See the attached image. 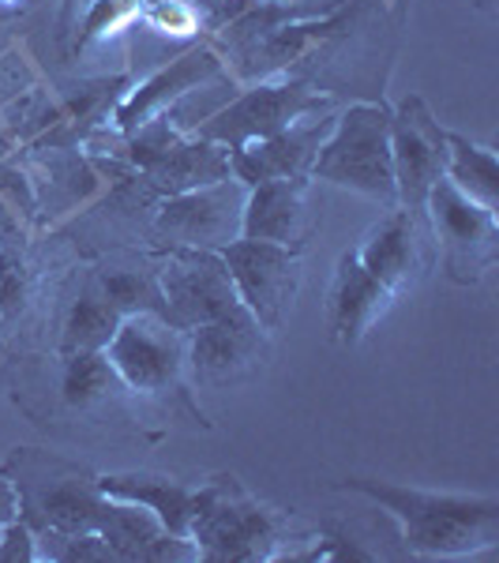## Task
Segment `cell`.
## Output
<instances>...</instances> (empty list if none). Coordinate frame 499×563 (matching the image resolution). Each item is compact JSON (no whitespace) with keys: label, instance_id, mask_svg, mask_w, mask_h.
<instances>
[{"label":"cell","instance_id":"11","mask_svg":"<svg viewBox=\"0 0 499 563\" xmlns=\"http://www.w3.org/2000/svg\"><path fill=\"white\" fill-rule=\"evenodd\" d=\"M391 166L398 207L421 214L432 185L447 169V129L421 98H406L398 113H391Z\"/></svg>","mask_w":499,"mask_h":563},{"label":"cell","instance_id":"3","mask_svg":"<svg viewBox=\"0 0 499 563\" xmlns=\"http://www.w3.org/2000/svg\"><path fill=\"white\" fill-rule=\"evenodd\" d=\"M188 538L199 560L256 563L270 556V544L278 541V519L270 515V507L244 493L237 477H218L203 485V499H199Z\"/></svg>","mask_w":499,"mask_h":563},{"label":"cell","instance_id":"21","mask_svg":"<svg viewBox=\"0 0 499 563\" xmlns=\"http://www.w3.org/2000/svg\"><path fill=\"white\" fill-rule=\"evenodd\" d=\"M350 15L346 12H331L326 20H278L270 26H259L256 34H248V53L252 57H263L267 65L263 68H282L286 60L301 57L304 49H312L315 42L331 38L334 31L346 26Z\"/></svg>","mask_w":499,"mask_h":563},{"label":"cell","instance_id":"24","mask_svg":"<svg viewBox=\"0 0 499 563\" xmlns=\"http://www.w3.org/2000/svg\"><path fill=\"white\" fill-rule=\"evenodd\" d=\"M121 312L106 301L102 294H84L76 305L68 308L65 320V353H84V350H106V342L113 339Z\"/></svg>","mask_w":499,"mask_h":563},{"label":"cell","instance_id":"29","mask_svg":"<svg viewBox=\"0 0 499 563\" xmlns=\"http://www.w3.org/2000/svg\"><path fill=\"white\" fill-rule=\"evenodd\" d=\"M147 23L154 31H166V34H188L196 26V12L185 4V0H154Z\"/></svg>","mask_w":499,"mask_h":563},{"label":"cell","instance_id":"9","mask_svg":"<svg viewBox=\"0 0 499 563\" xmlns=\"http://www.w3.org/2000/svg\"><path fill=\"white\" fill-rule=\"evenodd\" d=\"M129 162L140 166L166 196L188 192L199 185H214V180L233 177L230 151L207 140H185L180 132L169 129V121H151L132 132Z\"/></svg>","mask_w":499,"mask_h":563},{"label":"cell","instance_id":"26","mask_svg":"<svg viewBox=\"0 0 499 563\" xmlns=\"http://www.w3.org/2000/svg\"><path fill=\"white\" fill-rule=\"evenodd\" d=\"M140 12V0H95L84 20V34H79V45L98 42L102 34L117 31L121 23H129L132 15Z\"/></svg>","mask_w":499,"mask_h":563},{"label":"cell","instance_id":"15","mask_svg":"<svg viewBox=\"0 0 499 563\" xmlns=\"http://www.w3.org/2000/svg\"><path fill=\"white\" fill-rule=\"evenodd\" d=\"M218 68H222V57H218L211 45H196V49L180 53L177 60H169L166 68H158L154 76H147L140 87L121 98V106L113 109V124L124 135H132L135 129L151 124L169 102H177L180 95L207 84Z\"/></svg>","mask_w":499,"mask_h":563},{"label":"cell","instance_id":"2","mask_svg":"<svg viewBox=\"0 0 499 563\" xmlns=\"http://www.w3.org/2000/svg\"><path fill=\"white\" fill-rule=\"evenodd\" d=\"M312 180H326L334 188H350L395 207L391 109L376 102L350 106L323 135L312 162Z\"/></svg>","mask_w":499,"mask_h":563},{"label":"cell","instance_id":"16","mask_svg":"<svg viewBox=\"0 0 499 563\" xmlns=\"http://www.w3.org/2000/svg\"><path fill=\"white\" fill-rule=\"evenodd\" d=\"M98 533L113 549L117 560H143V563H180V560H199L196 544L188 538H177L162 526L147 507L124 504V499H109L98 519Z\"/></svg>","mask_w":499,"mask_h":563},{"label":"cell","instance_id":"10","mask_svg":"<svg viewBox=\"0 0 499 563\" xmlns=\"http://www.w3.org/2000/svg\"><path fill=\"white\" fill-rule=\"evenodd\" d=\"M244 196H248V188H244L237 177L188 188V192L169 196L166 203L158 207L154 230L174 244H180V249L218 252L241 238Z\"/></svg>","mask_w":499,"mask_h":563},{"label":"cell","instance_id":"6","mask_svg":"<svg viewBox=\"0 0 499 563\" xmlns=\"http://www.w3.org/2000/svg\"><path fill=\"white\" fill-rule=\"evenodd\" d=\"M225 260L233 286H237L244 308L259 323L263 334H278L293 312L297 286H301V249L270 241H230L218 249Z\"/></svg>","mask_w":499,"mask_h":563},{"label":"cell","instance_id":"25","mask_svg":"<svg viewBox=\"0 0 499 563\" xmlns=\"http://www.w3.org/2000/svg\"><path fill=\"white\" fill-rule=\"evenodd\" d=\"M102 297L121 316H129V312L166 316V301H162L158 278L135 275V271H109V275H102ZM166 320H169V316H166Z\"/></svg>","mask_w":499,"mask_h":563},{"label":"cell","instance_id":"4","mask_svg":"<svg viewBox=\"0 0 499 563\" xmlns=\"http://www.w3.org/2000/svg\"><path fill=\"white\" fill-rule=\"evenodd\" d=\"M158 289L169 323L192 331L203 323H256L244 308L222 252L211 249H169L158 271Z\"/></svg>","mask_w":499,"mask_h":563},{"label":"cell","instance_id":"14","mask_svg":"<svg viewBox=\"0 0 499 563\" xmlns=\"http://www.w3.org/2000/svg\"><path fill=\"white\" fill-rule=\"evenodd\" d=\"M331 132V121H297L289 129L252 140L244 147L230 151V169L244 188L259 180H282V177H312V162L320 151L323 135Z\"/></svg>","mask_w":499,"mask_h":563},{"label":"cell","instance_id":"23","mask_svg":"<svg viewBox=\"0 0 499 563\" xmlns=\"http://www.w3.org/2000/svg\"><path fill=\"white\" fill-rule=\"evenodd\" d=\"M117 387H121V379H117V372L102 350L65 353V379H60V390H65L68 406L90 410V406L106 402Z\"/></svg>","mask_w":499,"mask_h":563},{"label":"cell","instance_id":"28","mask_svg":"<svg viewBox=\"0 0 499 563\" xmlns=\"http://www.w3.org/2000/svg\"><path fill=\"white\" fill-rule=\"evenodd\" d=\"M26 301V271L20 256H12L8 249H0V312L15 316Z\"/></svg>","mask_w":499,"mask_h":563},{"label":"cell","instance_id":"1","mask_svg":"<svg viewBox=\"0 0 499 563\" xmlns=\"http://www.w3.org/2000/svg\"><path fill=\"white\" fill-rule=\"evenodd\" d=\"M342 493H357L387 511L402 530V544L413 556L451 560L477 556L499 541V499L469 493H429L379 477H346Z\"/></svg>","mask_w":499,"mask_h":563},{"label":"cell","instance_id":"7","mask_svg":"<svg viewBox=\"0 0 499 563\" xmlns=\"http://www.w3.org/2000/svg\"><path fill=\"white\" fill-rule=\"evenodd\" d=\"M326 98L312 90L301 79H278V84H256L233 98L225 109H218L211 121L199 129V140L218 143V147L237 151L252 140H267V135L289 129V124L304 121V117L320 113Z\"/></svg>","mask_w":499,"mask_h":563},{"label":"cell","instance_id":"19","mask_svg":"<svg viewBox=\"0 0 499 563\" xmlns=\"http://www.w3.org/2000/svg\"><path fill=\"white\" fill-rule=\"evenodd\" d=\"M357 260L365 263L368 275H376L391 294L410 282L417 267V230H413V214L398 207L395 214H387L379 225H372L368 238L361 241Z\"/></svg>","mask_w":499,"mask_h":563},{"label":"cell","instance_id":"17","mask_svg":"<svg viewBox=\"0 0 499 563\" xmlns=\"http://www.w3.org/2000/svg\"><path fill=\"white\" fill-rule=\"evenodd\" d=\"M391 301H395L391 289H387L376 275H368L365 263L357 260V252H346V256L339 260V271H334V282H331L334 342L357 346L372 327H376L379 316L387 312Z\"/></svg>","mask_w":499,"mask_h":563},{"label":"cell","instance_id":"12","mask_svg":"<svg viewBox=\"0 0 499 563\" xmlns=\"http://www.w3.org/2000/svg\"><path fill=\"white\" fill-rule=\"evenodd\" d=\"M259 323H203L185 331V365L207 387L241 384L259 372L267 353Z\"/></svg>","mask_w":499,"mask_h":563},{"label":"cell","instance_id":"31","mask_svg":"<svg viewBox=\"0 0 499 563\" xmlns=\"http://www.w3.org/2000/svg\"><path fill=\"white\" fill-rule=\"evenodd\" d=\"M20 507H23L20 488H15L12 481H4V477H0V526H4V522H12L15 515H20Z\"/></svg>","mask_w":499,"mask_h":563},{"label":"cell","instance_id":"13","mask_svg":"<svg viewBox=\"0 0 499 563\" xmlns=\"http://www.w3.org/2000/svg\"><path fill=\"white\" fill-rule=\"evenodd\" d=\"M308 188H312V177H282V180H259V185H252L248 196H244L241 238L301 249L304 238L312 233Z\"/></svg>","mask_w":499,"mask_h":563},{"label":"cell","instance_id":"5","mask_svg":"<svg viewBox=\"0 0 499 563\" xmlns=\"http://www.w3.org/2000/svg\"><path fill=\"white\" fill-rule=\"evenodd\" d=\"M106 357L121 387L135 395H180L185 390V331L158 312L121 316L113 339L106 342Z\"/></svg>","mask_w":499,"mask_h":563},{"label":"cell","instance_id":"27","mask_svg":"<svg viewBox=\"0 0 499 563\" xmlns=\"http://www.w3.org/2000/svg\"><path fill=\"white\" fill-rule=\"evenodd\" d=\"M38 552V538H34L31 522L15 515L12 522L0 526V563H34Z\"/></svg>","mask_w":499,"mask_h":563},{"label":"cell","instance_id":"20","mask_svg":"<svg viewBox=\"0 0 499 563\" xmlns=\"http://www.w3.org/2000/svg\"><path fill=\"white\" fill-rule=\"evenodd\" d=\"M38 522L45 533H98V519H102L106 496L98 493L95 481L65 477L38 496Z\"/></svg>","mask_w":499,"mask_h":563},{"label":"cell","instance_id":"22","mask_svg":"<svg viewBox=\"0 0 499 563\" xmlns=\"http://www.w3.org/2000/svg\"><path fill=\"white\" fill-rule=\"evenodd\" d=\"M443 177H447L458 192L477 199L480 207L499 211V166H496L492 147H477L466 135L447 132V169H443Z\"/></svg>","mask_w":499,"mask_h":563},{"label":"cell","instance_id":"30","mask_svg":"<svg viewBox=\"0 0 499 563\" xmlns=\"http://www.w3.org/2000/svg\"><path fill=\"white\" fill-rule=\"evenodd\" d=\"M0 244H4V249H12V244H23L20 211H15L8 199H0Z\"/></svg>","mask_w":499,"mask_h":563},{"label":"cell","instance_id":"8","mask_svg":"<svg viewBox=\"0 0 499 563\" xmlns=\"http://www.w3.org/2000/svg\"><path fill=\"white\" fill-rule=\"evenodd\" d=\"M424 211L432 218V230H435V238H440L443 263H447L451 278L477 282L492 267L496 249H499L496 211H488L477 199L458 192L447 177H440L432 185L429 199H424Z\"/></svg>","mask_w":499,"mask_h":563},{"label":"cell","instance_id":"18","mask_svg":"<svg viewBox=\"0 0 499 563\" xmlns=\"http://www.w3.org/2000/svg\"><path fill=\"white\" fill-rule=\"evenodd\" d=\"M98 493L109 499H124V504H140L166 526L177 538H188L203 499V485H185L174 477H154V474H102L95 477ZM192 541V538H188Z\"/></svg>","mask_w":499,"mask_h":563}]
</instances>
